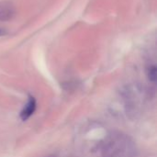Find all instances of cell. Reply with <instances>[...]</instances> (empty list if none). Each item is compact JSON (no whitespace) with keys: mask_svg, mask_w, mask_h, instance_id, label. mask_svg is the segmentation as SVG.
<instances>
[{"mask_svg":"<svg viewBox=\"0 0 157 157\" xmlns=\"http://www.w3.org/2000/svg\"><path fill=\"white\" fill-rule=\"evenodd\" d=\"M36 107H37L36 99L33 97L29 96L27 104L25 105V107L23 108V109L20 112V118H21V120L22 121L29 120L33 115V113L35 112Z\"/></svg>","mask_w":157,"mask_h":157,"instance_id":"obj_1","label":"cell"},{"mask_svg":"<svg viewBox=\"0 0 157 157\" xmlns=\"http://www.w3.org/2000/svg\"><path fill=\"white\" fill-rule=\"evenodd\" d=\"M15 15V9L8 3H0V20L6 21L11 19Z\"/></svg>","mask_w":157,"mask_h":157,"instance_id":"obj_2","label":"cell"},{"mask_svg":"<svg viewBox=\"0 0 157 157\" xmlns=\"http://www.w3.org/2000/svg\"><path fill=\"white\" fill-rule=\"evenodd\" d=\"M146 75H147V77L149 79V81L153 82V83H155L156 81V66L155 64H151L150 66H148L147 70H146Z\"/></svg>","mask_w":157,"mask_h":157,"instance_id":"obj_3","label":"cell"},{"mask_svg":"<svg viewBox=\"0 0 157 157\" xmlns=\"http://www.w3.org/2000/svg\"><path fill=\"white\" fill-rule=\"evenodd\" d=\"M5 34H6V31L5 29H3L0 28V37H1V36H4Z\"/></svg>","mask_w":157,"mask_h":157,"instance_id":"obj_4","label":"cell"},{"mask_svg":"<svg viewBox=\"0 0 157 157\" xmlns=\"http://www.w3.org/2000/svg\"><path fill=\"white\" fill-rule=\"evenodd\" d=\"M48 157H54V156H48Z\"/></svg>","mask_w":157,"mask_h":157,"instance_id":"obj_5","label":"cell"}]
</instances>
